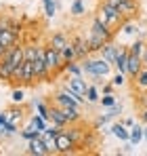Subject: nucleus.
Masks as SVG:
<instances>
[{
    "label": "nucleus",
    "instance_id": "nucleus-35",
    "mask_svg": "<svg viewBox=\"0 0 147 156\" xmlns=\"http://www.w3.org/2000/svg\"><path fill=\"white\" fill-rule=\"evenodd\" d=\"M111 91H114V82H105L103 84V95L105 93H111Z\"/></svg>",
    "mask_w": 147,
    "mask_h": 156
},
{
    "label": "nucleus",
    "instance_id": "nucleus-30",
    "mask_svg": "<svg viewBox=\"0 0 147 156\" xmlns=\"http://www.w3.org/2000/svg\"><path fill=\"white\" fill-rule=\"evenodd\" d=\"M55 11H57V4L53 2V0H44V15L46 17H55Z\"/></svg>",
    "mask_w": 147,
    "mask_h": 156
},
{
    "label": "nucleus",
    "instance_id": "nucleus-39",
    "mask_svg": "<svg viewBox=\"0 0 147 156\" xmlns=\"http://www.w3.org/2000/svg\"><path fill=\"white\" fill-rule=\"evenodd\" d=\"M141 57H143V66L147 68V44H145V51H143V55H141Z\"/></svg>",
    "mask_w": 147,
    "mask_h": 156
},
{
    "label": "nucleus",
    "instance_id": "nucleus-34",
    "mask_svg": "<svg viewBox=\"0 0 147 156\" xmlns=\"http://www.w3.org/2000/svg\"><path fill=\"white\" fill-rule=\"evenodd\" d=\"M120 112H122V105H120L118 101H116V104L111 105V110H109V116H111V118H116V116H118Z\"/></svg>",
    "mask_w": 147,
    "mask_h": 156
},
{
    "label": "nucleus",
    "instance_id": "nucleus-33",
    "mask_svg": "<svg viewBox=\"0 0 147 156\" xmlns=\"http://www.w3.org/2000/svg\"><path fill=\"white\" fill-rule=\"evenodd\" d=\"M126 74H124V72H118V74H116V76H114V80H111V82H114V87H122L124 82H126Z\"/></svg>",
    "mask_w": 147,
    "mask_h": 156
},
{
    "label": "nucleus",
    "instance_id": "nucleus-24",
    "mask_svg": "<svg viewBox=\"0 0 147 156\" xmlns=\"http://www.w3.org/2000/svg\"><path fill=\"white\" fill-rule=\"evenodd\" d=\"M88 104H99V99H101V95H99V89L95 84H88V89H86V97H84Z\"/></svg>",
    "mask_w": 147,
    "mask_h": 156
},
{
    "label": "nucleus",
    "instance_id": "nucleus-29",
    "mask_svg": "<svg viewBox=\"0 0 147 156\" xmlns=\"http://www.w3.org/2000/svg\"><path fill=\"white\" fill-rule=\"evenodd\" d=\"M15 133H17V127H15V125H9V122H6V125H4V127L0 129V137H13Z\"/></svg>",
    "mask_w": 147,
    "mask_h": 156
},
{
    "label": "nucleus",
    "instance_id": "nucleus-13",
    "mask_svg": "<svg viewBox=\"0 0 147 156\" xmlns=\"http://www.w3.org/2000/svg\"><path fill=\"white\" fill-rule=\"evenodd\" d=\"M49 122L53 125H57V127H61V129H65L70 122H67V118H65V114H63V110L59 108V105H50V116H49Z\"/></svg>",
    "mask_w": 147,
    "mask_h": 156
},
{
    "label": "nucleus",
    "instance_id": "nucleus-4",
    "mask_svg": "<svg viewBox=\"0 0 147 156\" xmlns=\"http://www.w3.org/2000/svg\"><path fill=\"white\" fill-rule=\"evenodd\" d=\"M84 101H86L84 97L76 95V93L70 91L67 87H63L61 91H57V93L53 95V104L59 105V108H82Z\"/></svg>",
    "mask_w": 147,
    "mask_h": 156
},
{
    "label": "nucleus",
    "instance_id": "nucleus-36",
    "mask_svg": "<svg viewBox=\"0 0 147 156\" xmlns=\"http://www.w3.org/2000/svg\"><path fill=\"white\" fill-rule=\"evenodd\" d=\"M103 2H107V4H111V6H116V9H120V4H122L124 0H103Z\"/></svg>",
    "mask_w": 147,
    "mask_h": 156
},
{
    "label": "nucleus",
    "instance_id": "nucleus-28",
    "mask_svg": "<svg viewBox=\"0 0 147 156\" xmlns=\"http://www.w3.org/2000/svg\"><path fill=\"white\" fill-rule=\"evenodd\" d=\"M38 55V47L36 44H25V61H34Z\"/></svg>",
    "mask_w": 147,
    "mask_h": 156
},
{
    "label": "nucleus",
    "instance_id": "nucleus-21",
    "mask_svg": "<svg viewBox=\"0 0 147 156\" xmlns=\"http://www.w3.org/2000/svg\"><path fill=\"white\" fill-rule=\"evenodd\" d=\"M63 72L67 74V76H84V70H82V63L76 59V61H67L65 66H63Z\"/></svg>",
    "mask_w": 147,
    "mask_h": 156
},
{
    "label": "nucleus",
    "instance_id": "nucleus-11",
    "mask_svg": "<svg viewBox=\"0 0 147 156\" xmlns=\"http://www.w3.org/2000/svg\"><path fill=\"white\" fill-rule=\"evenodd\" d=\"M4 116H6V122H9V125L19 127L21 120H23V108H19V104L13 105V108H6V110H4Z\"/></svg>",
    "mask_w": 147,
    "mask_h": 156
},
{
    "label": "nucleus",
    "instance_id": "nucleus-43",
    "mask_svg": "<svg viewBox=\"0 0 147 156\" xmlns=\"http://www.w3.org/2000/svg\"><path fill=\"white\" fill-rule=\"evenodd\" d=\"M0 129H2V127H0Z\"/></svg>",
    "mask_w": 147,
    "mask_h": 156
},
{
    "label": "nucleus",
    "instance_id": "nucleus-41",
    "mask_svg": "<svg viewBox=\"0 0 147 156\" xmlns=\"http://www.w3.org/2000/svg\"><path fill=\"white\" fill-rule=\"evenodd\" d=\"M0 32H2V27H0Z\"/></svg>",
    "mask_w": 147,
    "mask_h": 156
},
{
    "label": "nucleus",
    "instance_id": "nucleus-26",
    "mask_svg": "<svg viewBox=\"0 0 147 156\" xmlns=\"http://www.w3.org/2000/svg\"><path fill=\"white\" fill-rule=\"evenodd\" d=\"M143 139V129L139 125H132L130 127V144H139Z\"/></svg>",
    "mask_w": 147,
    "mask_h": 156
},
{
    "label": "nucleus",
    "instance_id": "nucleus-40",
    "mask_svg": "<svg viewBox=\"0 0 147 156\" xmlns=\"http://www.w3.org/2000/svg\"><path fill=\"white\" fill-rule=\"evenodd\" d=\"M143 139L147 141V129H143Z\"/></svg>",
    "mask_w": 147,
    "mask_h": 156
},
{
    "label": "nucleus",
    "instance_id": "nucleus-16",
    "mask_svg": "<svg viewBox=\"0 0 147 156\" xmlns=\"http://www.w3.org/2000/svg\"><path fill=\"white\" fill-rule=\"evenodd\" d=\"M13 70H15V66H13V63H11V59L4 55V57L0 59V80H2V82H11Z\"/></svg>",
    "mask_w": 147,
    "mask_h": 156
},
{
    "label": "nucleus",
    "instance_id": "nucleus-18",
    "mask_svg": "<svg viewBox=\"0 0 147 156\" xmlns=\"http://www.w3.org/2000/svg\"><path fill=\"white\" fill-rule=\"evenodd\" d=\"M130 82H132V89H135V91L145 93V91H147V68H145V66H143V70L132 78Z\"/></svg>",
    "mask_w": 147,
    "mask_h": 156
},
{
    "label": "nucleus",
    "instance_id": "nucleus-3",
    "mask_svg": "<svg viewBox=\"0 0 147 156\" xmlns=\"http://www.w3.org/2000/svg\"><path fill=\"white\" fill-rule=\"evenodd\" d=\"M97 17L103 21V23H107V26L111 27V30H116L118 26H122L124 21V15L116 9V6H111V4H107V2H101L97 9Z\"/></svg>",
    "mask_w": 147,
    "mask_h": 156
},
{
    "label": "nucleus",
    "instance_id": "nucleus-42",
    "mask_svg": "<svg viewBox=\"0 0 147 156\" xmlns=\"http://www.w3.org/2000/svg\"><path fill=\"white\" fill-rule=\"evenodd\" d=\"M42 2H44V0H42Z\"/></svg>",
    "mask_w": 147,
    "mask_h": 156
},
{
    "label": "nucleus",
    "instance_id": "nucleus-5",
    "mask_svg": "<svg viewBox=\"0 0 147 156\" xmlns=\"http://www.w3.org/2000/svg\"><path fill=\"white\" fill-rule=\"evenodd\" d=\"M44 61H46V68H49V72L53 74V76L63 72L65 61H63L61 53L57 51V49H53L50 44H44Z\"/></svg>",
    "mask_w": 147,
    "mask_h": 156
},
{
    "label": "nucleus",
    "instance_id": "nucleus-9",
    "mask_svg": "<svg viewBox=\"0 0 147 156\" xmlns=\"http://www.w3.org/2000/svg\"><path fill=\"white\" fill-rule=\"evenodd\" d=\"M141 70H143V57H141V55L130 53V55H128V63H126V76L132 80V78L141 72Z\"/></svg>",
    "mask_w": 147,
    "mask_h": 156
},
{
    "label": "nucleus",
    "instance_id": "nucleus-17",
    "mask_svg": "<svg viewBox=\"0 0 147 156\" xmlns=\"http://www.w3.org/2000/svg\"><path fill=\"white\" fill-rule=\"evenodd\" d=\"M49 44L53 47V49H57V51H63V49L70 44V38H67L63 32H55V34L49 38Z\"/></svg>",
    "mask_w": 147,
    "mask_h": 156
},
{
    "label": "nucleus",
    "instance_id": "nucleus-22",
    "mask_svg": "<svg viewBox=\"0 0 147 156\" xmlns=\"http://www.w3.org/2000/svg\"><path fill=\"white\" fill-rule=\"evenodd\" d=\"M29 122L34 125V129H36V131H40V133H44V131H46V127H49V125H50L49 120H46V118H42L40 114H34Z\"/></svg>",
    "mask_w": 147,
    "mask_h": 156
},
{
    "label": "nucleus",
    "instance_id": "nucleus-19",
    "mask_svg": "<svg viewBox=\"0 0 147 156\" xmlns=\"http://www.w3.org/2000/svg\"><path fill=\"white\" fill-rule=\"evenodd\" d=\"M111 133H114V137H118L120 141H130V129H128L124 122H116V125L111 127Z\"/></svg>",
    "mask_w": 147,
    "mask_h": 156
},
{
    "label": "nucleus",
    "instance_id": "nucleus-10",
    "mask_svg": "<svg viewBox=\"0 0 147 156\" xmlns=\"http://www.w3.org/2000/svg\"><path fill=\"white\" fill-rule=\"evenodd\" d=\"M65 133L72 137V141L78 148H80V146H86V131L76 127V122H74V125H67V127H65Z\"/></svg>",
    "mask_w": 147,
    "mask_h": 156
},
{
    "label": "nucleus",
    "instance_id": "nucleus-25",
    "mask_svg": "<svg viewBox=\"0 0 147 156\" xmlns=\"http://www.w3.org/2000/svg\"><path fill=\"white\" fill-rule=\"evenodd\" d=\"M70 13H72L74 17H82V15L86 13V9H84V2H82V0H74L72 6H70Z\"/></svg>",
    "mask_w": 147,
    "mask_h": 156
},
{
    "label": "nucleus",
    "instance_id": "nucleus-15",
    "mask_svg": "<svg viewBox=\"0 0 147 156\" xmlns=\"http://www.w3.org/2000/svg\"><path fill=\"white\" fill-rule=\"evenodd\" d=\"M72 42H74V47H76L78 61H82V59H86V57L91 55V49H88V42H86V38H82V36H76Z\"/></svg>",
    "mask_w": 147,
    "mask_h": 156
},
{
    "label": "nucleus",
    "instance_id": "nucleus-23",
    "mask_svg": "<svg viewBox=\"0 0 147 156\" xmlns=\"http://www.w3.org/2000/svg\"><path fill=\"white\" fill-rule=\"evenodd\" d=\"M61 53V57H63V61L67 63V61H76L78 59V55H76V47H74V42L70 40V44L63 49V51H59Z\"/></svg>",
    "mask_w": 147,
    "mask_h": 156
},
{
    "label": "nucleus",
    "instance_id": "nucleus-8",
    "mask_svg": "<svg viewBox=\"0 0 147 156\" xmlns=\"http://www.w3.org/2000/svg\"><path fill=\"white\" fill-rule=\"evenodd\" d=\"M29 156H46L50 154L49 148H46V144H44V139H42V133L38 135V137H34V139H29L27 141V150H25Z\"/></svg>",
    "mask_w": 147,
    "mask_h": 156
},
{
    "label": "nucleus",
    "instance_id": "nucleus-37",
    "mask_svg": "<svg viewBox=\"0 0 147 156\" xmlns=\"http://www.w3.org/2000/svg\"><path fill=\"white\" fill-rule=\"evenodd\" d=\"M122 122H124V125H126V127H128V129H130V127L135 125V120H132V118H124Z\"/></svg>",
    "mask_w": 147,
    "mask_h": 156
},
{
    "label": "nucleus",
    "instance_id": "nucleus-20",
    "mask_svg": "<svg viewBox=\"0 0 147 156\" xmlns=\"http://www.w3.org/2000/svg\"><path fill=\"white\" fill-rule=\"evenodd\" d=\"M0 42H2L6 49H11V47H15V44H17V34H15L11 27H6V30H2V32H0Z\"/></svg>",
    "mask_w": 147,
    "mask_h": 156
},
{
    "label": "nucleus",
    "instance_id": "nucleus-32",
    "mask_svg": "<svg viewBox=\"0 0 147 156\" xmlns=\"http://www.w3.org/2000/svg\"><path fill=\"white\" fill-rule=\"evenodd\" d=\"M99 104H101V105H105V108H111V105L116 104V97H114L111 93H105V95H103V97L99 99Z\"/></svg>",
    "mask_w": 147,
    "mask_h": 156
},
{
    "label": "nucleus",
    "instance_id": "nucleus-6",
    "mask_svg": "<svg viewBox=\"0 0 147 156\" xmlns=\"http://www.w3.org/2000/svg\"><path fill=\"white\" fill-rule=\"evenodd\" d=\"M55 141H57V154H74L76 148H78V146L72 141V137L65 133V129L55 137Z\"/></svg>",
    "mask_w": 147,
    "mask_h": 156
},
{
    "label": "nucleus",
    "instance_id": "nucleus-27",
    "mask_svg": "<svg viewBox=\"0 0 147 156\" xmlns=\"http://www.w3.org/2000/svg\"><path fill=\"white\" fill-rule=\"evenodd\" d=\"M145 44H147L145 40L137 38V40H135V42H132L128 49H130V53H135V55H143V51H145Z\"/></svg>",
    "mask_w": 147,
    "mask_h": 156
},
{
    "label": "nucleus",
    "instance_id": "nucleus-14",
    "mask_svg": "<svg viewBox=\"0 0 147 156\" xmlns=\"http://www.w3.org/2000/svg\"><path fill=\"white\" fill-rule=\"evenodd\" d=\"M29 84H36L34 63L32 61H23V66H21V87H29Z\"/></svg>",
    "mask_w": 147,
    "mask_h": 156
},
{
    "label": "nucleus",
    "instance_id": "nucleus-2",
    "mask_svg": "<svg viewBox=\"0 0 147 156\" xmlns=\"http://www.w3.org/2000/svg\"><path fill=\"white\" fill-rule=\"evenodd\" d=\"M80 63H82L84 74L91 76V78H107V76H109V72H111V63L105 61L103 57H99V59L86 57V59H82Z\"/></svg>",
    "mask_w": 147,
    "mask_h": 156
},
{
    "label": "nucleus",
    "instance_id": "nucleus-12",
    "mask_svg": "<svg viewBox=\"0 0 147 156\" xmlns=\"http://www.w3.org/2000/svg\"><path fill=\"white\" fill-rule=\"evenodd\" d=\"M118 51H120V47L114 42V40H109V42H105L103 44V49L99 51V57H103L105 61H109L111 66H114V61H116V55H118Z\"/></svg>",
    "mask_w": 147,
    "mask_h": 156
},
{
    "label": "nucleus",
    "instance_id": "nucleus-7",
    "mask_svg": "<svg viewBox=\"0 0 147 156\" xmlns=\"http://www.w3.org/2000/svg\"><path fill=\"white\" fill-rule=\"evenodd\" d=\"M63 87H67L70 91H74V93L80 95V97H86V89H88V84H86L84 76H67Z\"/></svg>",
    "mask_w": 147,
    "mask_h": 156
},
{
    "label": "nucleus",
    "instance_id": "nucleus-38",
    "mask_svg": "<svg viewBox=\"0 0 147 156\" xmlns=\"http://www.w3.org/2000/svg\"><path fill=\"white\" fill-rule=\"evenodd\" d=\"M141 120H143V122H147V108H143V110H141Z\"/></svg>",
    "mask_w": 147,
    "mask_h": 156
},
{
    "label": "nucleus",
    "instance_id": "nucleus-31",
    "mask_svg": "<svg viewBox=\"0 0 147 156\" xmlns=\"http://www.w3.org/2000/svg\"><path fill=\"white\" fill-rule=\"evenodd\" d=\"M11 99H13V104H23V99H25L23 89H13V93H11Z\"/></svg>",
    "mask_w": 147,
    "mask_h": 156
},
{
    "label": "nucleus",
    "instance_id": "nucleus-1",
    "mask_svg": "<svg viewBox=\"0 0 147 156\" xmlns=\"http://www.w3.org/2000/svg\"><path fill=\"white\" fill-rule=\"evenodd\" d=\"M109 40H114V30L107 23H103L99 17H95L93 23H91V32L86 36V42H88L91 53H99L103 49V44L109 42Z\"/></svg>",
    "mask_w": 147,
    "mask_h": 156
}]
</instances>
